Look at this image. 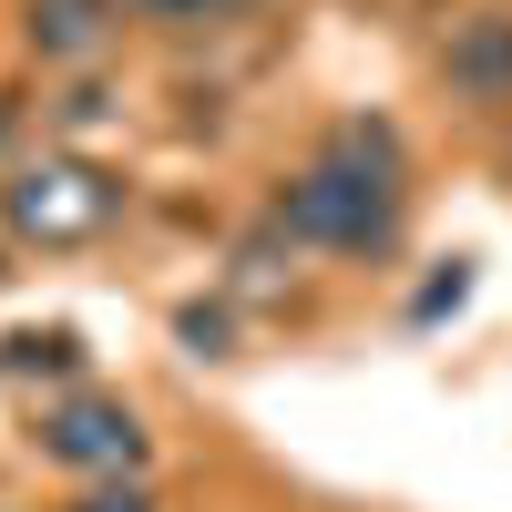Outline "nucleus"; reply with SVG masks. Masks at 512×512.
Returning <instances> with one entry per match:
<instances>
[{
  "label": "nucleus",
  "mask_w": 512,
  "mask_h": 512,
  "mask_svg": "<svg viewBox=\"0 0 512 512\" xmlns=\"http://www.w3.org/2000/svg\"><path fill=\"white\" fill-rule=\"evenodd\" d=\"M277 226L308 236V246H338V256H379L400 236V134L390 123H338L328 154L277 195Z\"/></svg>",
  "instance_id": "obj_1"
},
{
  "label": "nucleus",
  "mask_w": 512,
  "mask_h": 512,
  "mask_svg": "<svg viewBox=\"0 0 512 512\" xmlns=\"http://www.w3.org/2000/svg\"><path fill=\"white\" fill-rule=\"evenodd\" d=\"M0 216H11L31 246H82V236L113 226V185L93 164H31V175L0 185Z\"/></svg>",
  "instance_id": "obj_2"
},
{
  "label": "nucleus",
  "mask_w": 512,
  "mask_h": 512,
  "mask_svg": "<svg viewBox=\"0 0 512 512\" xmlns=\"http://www.w3.org/2000/svg\"><path fill=\"white\" fill-rule=\"evenodd\" d=\"M41 451L72 461V472H134L144 461V420L123 400H103V390H72V400L41 410Z\"/></svg>",
  "instance_id": "obj_3"
},
{
  "label": "nucleus",
  "mask_w": 512,
  "mask_h": 512,
  "mask_svg": "<svg viewBox=\"0 0 512 512\" xmlns=\"http://www.w3.org/2000/svg\"><path fill=\"white\" fill-rule=\"evenodd\" d=\"M113 11L123 0H31V52L41 62H93L113 41Z\"/></svg>",
  "instance_id": "obj_4"
},
{
  "label": "nucleus",
  "mask_w": 512,
  "mask_h": 512,
  "mask_svg": "<svg viewBox=\"0 0 512 512\" xmlns=\"http://www.w3.org/2000/svg\"><path fill=\"white\" fill-rule=\"evenodd\" d=\"M441 62H451V82H461V93L502 103V93H512V21H461Z\"/></svg>",
  "instance_id": "obj_5"
},
{
  "label": "nucleus",
  "mask_w": 512,
  "mask_h": 512,
  "mask_svg": "<svg viewBox=\"0 0 512 512\" xmlns=\"http://www.w3.org/2000/svg\"><path fill=\"white\" fill-rule=\"evenodd\" d=\"M0 369H82V338L72 328H21V338H0Z\"/></svg>",
  "instance_id": "obj_6"
},
{
  "label": "nucleus",
  "mask_w": 512,
  "mask_h": 512,
  "mask_svg": "<svg viewBox=\"0 0 512 512\" xmlns=\"http://www.w3.org/2000/svg\"><path fill=\"white\" fill-rule=\"evenodd\" d=\"M72 512H154V492H144V482H123V472H113L103 492H82Z\"/></svg>",
  "instance_id": "obj_7"
},
{
  "label": "nucleus",
  "mask_w": 512,
  "mask_h": 512,
  "mask_svg": "<svg viewBox=\"0 0 512 512\" xmlns=\"http://www.w3.org/2000/svg\"><path fill=\"white\" fill-rule=\"evenodd\" d=\"M123 11H144V21H216L236 0H123Z\"/></svg>",
  "instance_id": "obj_8"
},
{
  "label": "nucleus",
  "mask_w": 512,
  "mask_h": 512,
  "mask_svg": "<svg viewBox=\"0 0 512 512\" xmlns=\"http://www.w3.org/2000/svg\"><path fill=\"white\" fill-rule=\"evenodd\" d=\"M0 144H11V103H0Z\"/></svg>",
  "instance_id": "obj_9"
},
{
  "label": "nucleus",
  "mask_w": 512,
  "mask_h": 512,
  "mask_svg": "<svg viewBox=\"0 0 512 512\" xmlns=\"http://www.w3.org/2000/svg\"><path fill=\"white\" fill-rule=\"evenodd\" d=\"M0 277H11V267H0Z\"/></svg>",
  "instance_id": "obj_10"
}]
</instances>
